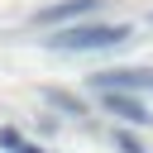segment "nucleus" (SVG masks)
<instances>
[{
    "mask_svg": "<svg viewBox=\"0 0 153 153\" xmlns=\"http://www.w3.org/2000/svg\"><path fill=\"white\" fill-rule=\"evenodd\" d=\"M115 148H120V153H143V148H139V139H134V134H124V129H115Z\"/></svg>",
    "mask_w": 153,
    "mask_h": 153,
    "instance_id": "0eeeda50",
    "label": "nucleus"
},
{
    "mask_svg": "<svg viewBox=\"0 0 153 153\" xmlns=\"http://www.w3.org/2000/svg\"><path fill=\"white\" fill-rule=\"evenodd\" d=\"M100 105L110 110V115H120L124 124H153V115L129 96V91H120V86H110V91H100Z\"/></svg>",
    "mask_w": 153,
    "mask_h": 153,
    "instance_id": "f03ea898",
    "label": "nucleus"
},
{
    "mask_svg": "<svg viewBox=\"0 0 153 153\" xmlns=\"http://www.w3.org/2000/svg\"><path fill=\"white\" fill-rule=\"evenodd\" d=\"M129 38V24H72V29H57L53 38H43L48 48L57 53H96V48H115Z\"/></svg>",
    "mask_w": 153,
    "mask_h": 153,
    "instance_id": "f257e3e1",
    "label": "nucleus"
},
{
    "mask_svg": "<svg viewBox=\"0 0 153 153\" xmlns=\"http://www.w3.org/2000/svg\"><path fill=\"white\" fill-rule=\"evenodd\" d=\"M43 100H48V105H57V110H67V115H81V100H76V96H67V91H43Z\"/></svg>",
    "mask_w": 153,
    "mask_h": 153,
    "instance_id": "423d86ee",
    "label": "nucleus"
},
{
    "mask_svg": "<svg viewBox=\"0 0 153 153\" xmlns=\"http://www.w3.org/2000/svg\"><path fill=\"white\" fill-rule=\"evenodd\" d=\"M100 0H62V5H53V10H38L33 19L38 24H62V19H81V14H91Z\"/></svg>",
    "mask_w": 153,
    "mask_h": 153,
    "instance_id": "20e7f679",
    "label": "nucleus"
},
{
    "mask_svg": "<svg viewBox=\"0 0 153 153\" xmlns=\"http://www.w3.org/2000/svg\"><path fill=\"white\" fill-rule=\"evenodd\" d=\"M0 148H5V153H43L38 143L19 139V129H14V124H0Z\"/></svg>",
    "mask_w": 153,
    "mask_h": 153,
    "instance_id": "39448f33",
    "label": "nucleus"
},
{
    "mask_svg": "<svg viewBox=\"0 0 153 153\" xmlns=\"http://www.w3.org/2000/svg\"><path fill=\"white\" fill-rule=\"evenodd\" d=\"M91 86H96V91H110V86H120V91H153V72H139V67L96 72V76H91Z\"/></svg>",
    "mask_w": 153,
    "mask_h": 153,
    "instance_id": "7ed1b4c3",
    "label": "nucleus"
}]
</instances>
